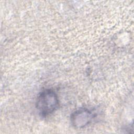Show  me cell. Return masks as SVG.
Listing matches in <instances>:
<instances>
[{
	"mask_svg": "<svg viewBox=\"0 0 134 134\" xmlns=\"http://www.w3.org/2000/svg\"><path fill=\"white\" fill-rule=\"evenodd\" d=\"M59 105V100L57 94L50 89L42 91L38 95L36 103L38 111L42 116H47L53 113Z\"/></svg>",
	"mask_w": 134,
	"mask_h": 134,
	"instance_id": "cell-1",
	"label": "cell"
},
{
	"mask_svg": "<svg viewBox=\"0 0 134 134\" xmlns=\"http://www.w3.org/2000/svg\"><path fill=\"white\" fill-rule=\"evenodd\" d=\"M94 115L90 109L81 108L74 111L71 115L72 125L76 128H82L88 125Z\"/></svg>",
	"mask_w": 134,
	"mask_h": 134,
	"instance_id": "cell-2",
	"label": "cell"
}]
</instances>
